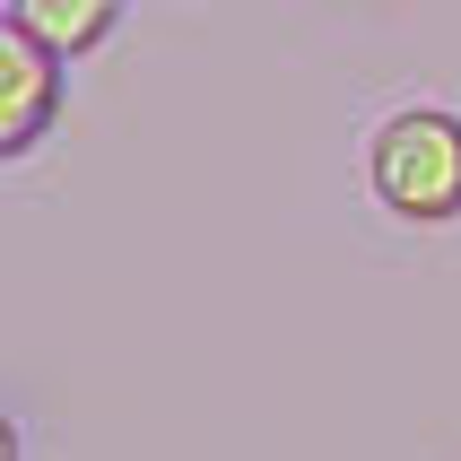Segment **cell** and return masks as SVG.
I'll return each mask as SVG.
<instances>
[{
	"label": "cell",
	"mask_w": 461,
	"mask_h": 461,
	"mask_svg": "<svg viewBox=\"0 0 461 461\" xmlns=\"http://www.w3.org/2000/svg\"><path fill=\"white\" fill-rule=\"evenodd\" d=\"M366 192L401 227H461V113L392 104L366 140Z\"/></svg>",
	"instance_id": "1"
},
{
	"label": "cell",
	"mask_w": 461,
	"mask_h": 461,
	"mask_svg": "<svg viewBox=\"0 0 461 461\" xmlns=\"http://www.w3.org/2000/svg\"><path fill=\"white\" fill-rule=\"evenodd\" d=\"M70 104V61L35 44L26 26H0V157H26Z\"/></svg>",
	"instance_id": "2"
},
{
	"label": "cell",
	"mask_w": 461,
	"mask_h": 461,
	"mask_svg": "<svg viewBox=\"0 0 461 461\" xmlns=\"http://www.w3.org/2000/svg\"><path fill=\"white\" fill-rule=\"evenodd\" d=\"M9 26H26V35H35V44H52L61 61H87V52L113 44L122 0H9Z\"/></svg>",
	"instance_id": "3"
},
{
	"label": "cell",
	"mask_w": 461,
	"mask_h": 461,
	"mask_svg": "<svg viewBox=\"0 0 461 461\" xmlns=\"http://www.w3.org/2000/svg\"><path fill=\"white\" fill-rule=\"evenodd\" d=\"M366 9H384V0H366Z\"/></svg>",
	"instance_id": "4"
}]
</instances>
